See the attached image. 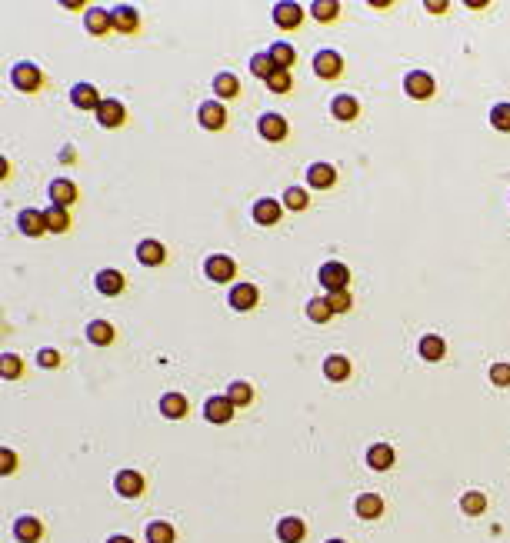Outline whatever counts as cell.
<instances>
[{
	"mask_svg": "<svg viewBox=\"0 0 510 543\" xmlns=\"http://www.w3.org/2000/svg\"><path fill=\"white\" fill-rule=\"evenodd\" d=\"M214 94H217L220 101H234V97L241 94V80H237V74L220 70V74L214 77Z\"/></svg>",
	"mask_w": 510,
	"mask_h": 543,
	"instance_id": "cell-24",
	"label": "cell"
},
{
	"mask_svg": "<svg viewBox=\"0 0 510 543\" xmlns=\"http://www.w3.org/2000/svg\"><path fill=\"white\" fill-rule=\"evenodd\" d=\"M257 300H260V290H257L254 283H237L234 290H230V307L234 310H254Z\"/></svg>",
	"mask_w": 510,
	"mask_h": 543,
	"instance_id": "cell-15",
	"label": "cell"
},
{
	"mask_svg": "<svg viewBox=\"0 0 510 543\" xmlns=\"http://www.w3.org/2000/svg\"><path fill=\"white\" fill-rule=\"evenodd\" d=\"M277 537H281V543H300V540L307 537L304 520H297V517H283L281 523H277Z\"/></svg>",
	"mask_w": 510,
	"mask_h": 543,
	"instance_id": "cell-25",
	"label": "cell"
},
{
	"mask_svg": "<svg viewBox=\"0 0 510 543\" xmlns=\"http://www.w3.org/2000/svg\"><path fill=\"white\" fill-rule=\"evenodd\" d=\"M394 460H397V454H394V447H390V443H374V447L367 450L370 470H390V467H394Z\"/></svg>",
	"mask_w": 510,
	"mask_h": 543,
	"instance_id": "cell-19",
	"label": "cell"
},
{
	"mask_svg": "<svg viewBox=\"0 0 510 543\" xmlns=\"http://www.w3.org/2000/svg\"><path fill=\"white\" fill-rule=\"evenodd\" d=\"M490 380L497 387H510V364H494L490 366Z\"/></svg>",
	"mask_w": 510,
	"mask_h": 543,
	"instance_id": "cell-45",
	"label": "cell"
},
{
	"mask_svg": "<svg viewBox=\"0 0 510 543\" xmlns=\"http://www.w3.org/2000/svg\"><path fill=\"white\" fill-rule=\"evenodd\" d=\"M51 203H57V207H70V203H77V184L67 177H57L51 180Z\"/></svg>",
	"mask_w": 510,
	"mask_h": 543,
	"instance_id": "cell-18",
	"label": "cell"
},
{
	"mask_svg": "<svg viewBox=\"0 0 510 543\" xmlns=\"http://www.w3.org/2000/svg\"><path fill=\"white\" fill-rule=\"evenodd\" d=\"M404 90H407V97H414V101H431L434 97V77L423 74V70H410L404 77Z\"/></svg>",
	"mask_w": 510,
	"mask_h": 543,
	"instance_id": "cell-5",
	"label": "cell"
},
{
	"mask_svg": "<svg viewBox=\"0 0 510 543\" xmlns=\"http://www.w3.org/2000/svg\"><path fill=\"white\" fill-rule=\"evenodd\" d=\"M84 24H87V30L94 34V37H103L110 27H114V20H110V11H101V7H90L87 17H84Z\"/></svg>",
	"mask_w": 510,
	"mask_h": 543,
	"instance_id": "cell-28",
	"label": "cell"
},
{
	"mask_svg": "<svg viewBox=\"0 0 510 543\" xmlns=\"http://www.w3.org/2000/svg\"><path fill=\"white\" fill-rule=\"evenodd\" d=\"M70 101H74L77 110H101V90L94 87V84H77L74 90H70Z\"/></svg>",
	"mask_w": 510,
	"mask_h": 543,
	"instance_id": "cell-10",
	"label": "cell"
},
{
	"mask_svg": "<svg viewBox=\"0 0 510 543\" xmlns=\"http://www.w3.org/2000/svg\"><path fill=\"white\" fill-rule=\"evenodd\" d=\"M13 537L20 543H37L44 537V523L37 517H20L17 520V527H13Z\"/></svg>",
	"mask_w": 510,
	"mask_h": 543,
	"instance_id": "cell-23",
	"label": "cell"
},
{
	"mask_svg": "<svg viewBox=\"0 0 510 543\" xmlns=\"http://www.w3.org/2000/svg\"><path fill=\"white\" fill-rule=\"evenodd\" d=\"M87 340L94 343V347H110V343H114V327H110L107 320H94L87 327Z\"/></svg>",
	"mask_w": 510,
	"mask_h": 543,
	"instance_id": "cell-32",
	"label": "cell"
},
{
	"mask_svg": "<svg viewBox=\"0 0 510 543\" xmlns=\"http://www.w3.org/2000/svg\"><path fill=\"white\" fill-rule=\"evenodd\" d=\"M327 300H331V310H333V314H347V310L354 307V300H350V293H347V290L327 293Z\"/></svg>",
	"mask_w": 510,
	"mask_h": 543,
	"instance_id": "cell-44",
	"label": "cell"
},
{
	"mask_svg": "<svg viewBox=\"0 0 510 543\" xmlns=\"http://www.w3.org/2000/svg\"><path fill=\"white\" fill-rule=\"evenodd\" d=\"M17 224H20V230H24L27 237H40V234H47V220H44L40 210H24V214L17 217Z\"/></svg>",
	"mask_w": 510,
	"mask_h": 543,
	"instance_id": "cell-29",
	"label": "cell"
},
{
	"mask_svg": "<svg viewBox=\"0 0 510 543\" xmlns=\"http://www.w3.org/2000/svg\"><path fill=\"white\" fill-rule=\"evenodd\" d=\"M227 397L234 407H250L254 404V387H250L247 380H234L227 387Z\"/></svg>",
	"mask_w": 510,
	"mask_h": 543,
	"instance_id": "cell-33",
	"label": "cell"
},
{
	"mask_svg": "<svg viewBox=\"0 0 510 543\" xmlns=\"http://www.w3.org/2000/svg\"><path fill=\"white\" fill-rule=\"evenodd\" d=\"M324 377L333 380V383H340V380L350 377V360L344 354H331L324 360Z\"/></svg>",
	"mask_w": 510,
	"mask_h": 543,
	"instance_id": "cell-27",
	"label": "cell"
},
{
	"mask_svg": "<svg viewBox=\"0 0 510 543\" xmlns=\"http://www.w3.org/2000/svg\"><path fill=\"white\" fill-rule=\"evenodd\" d=\"M270 60H274V67L277 70H291L293 63H297V51H293L291 44H270Z\"/></svg>",
	"mask_w": 510,
	"mask_h": 543,
	"instance_id": "cell-31",
	"label": "cell"
},
{
	"mask_svg": "<svg viewBox=\"0 0 510 543\" xmlns=\"http://www.w3.org/2000/svg\"><path fill=\"white\" fill-rule=\"evenodd\" d=\"M0 460H4V470H0V473H4V477H11L13 470H17V456H13V450H7V447H4V450H0Z\"/></svg>",
	"mask_w": 510,
	"mask_h": 543,
	"instance_id": "cell-47",
	"label": "cell"
},
{
	"mask_svg": "<svg viewBox=\"0 0 510 543\" xmlns=\"http://www.w3.org/2000/svg\"><path fill=\"white\" fill-rule=\"evenodd\" d=\"M274 70H277V67L270 60V53H254V57H250V74L254 77H264V80H267Z\"/></svg>",
	"mask_w": 510,
	"mask_h": 543,
	"instance_id": "cell-41",
	"label": "cell"
},
{
	"mask_svg": "<svg viewBox=\"0 0 510 543\" xmlns=\"http://www.w3.org/2000/svg\"><path fill=\"white\" fill-rule=\"evenodd\" d=\"M137 260H141L144 267H160V264L167 260L164 243H157V241H141V243H137Z\"/></svg>",
	"mask_w": 510,
	"mask_h": 543,
	"instance_id": "cell-22",
	"label": "cell"
},
{
	"mask_svg": "<svg viewBox=\"0 0 510 543\" xmlns=\"http://www.w3.org/2000/svg\"><path fill=\"white\" fill-rule=\"evenodd\" d=\"M110 20H114V30H120V34H137V27H141V13L134 11V7H114L110 11Z\"/></svg>",
	"mask_w": 510,
	"mask_h": 543,
	"instance_id": "cell-17",
	"label": "cell"
},
{
	"mask_svg": "<svg viewBox=\"0 0 510 543\" xmlns=\"http://www.w3.org/2000/svg\"><path fill=\"white\" fill-rule=\"evenodd\" d=\"M20 370H24V364H20V357H17V354H4V357H0V373H4V380H17V377H20Z\"/></svg>",
	"mask_w": 510,
	"mask_h": 543,
	"instance_id": "cell-42",
	"label": "cell"
},
{
	"mask_svg": "<svg viewBox=\"0 0 510 543\" xmlns=\"http://www.w3.org/2000/svg\"><path fill=\"white\" fill-rule=\"evenodd\" d=\"M234 410H237V407L230 404V397H210L204 404V417H207V423H230V420H234Z\"/></svg>",
	"mask_w": 510,
	"mask_h": 543,
	"instance_id": "cell-11",
	"label": "cell"
},
{
	"mask_svg": "<svg viewBox=\"0 0 510 543\" xmlns=\"http://www.w3.org/2000/svg\"><path fill=\"white\" fill-rule=\"evenodd\" d=\"M44 220H47V230H51V234H67V230H70V214H67L64 207H57V203H51V207L44 210Z\"/></svg>",
	"mask_w": 510,
	"mask_h": 543,
	"instance_id": "cell-30",
	"label": "cell"
},
{
	"mask_svg": "<svg viewBox=\"0 0 510 543\" xmlns=\"http://www.w3.org/2000/svg\"><path fill=\"white\" fill-rule=\"evenodd\" d=\"M94 283H97V290H101L103 297H117V293H124V283H127V280H124L120 270H101Z\"/></svg>",
	"mask_w": 510,
	"mask_h": 543,
	"instance_id": "cell-21",
	"label": "cell"
},
{
	"mask_svg": "<svg viewBox=\"0 0 510 543\" xmlns=\"http://www.w3.org/2000/svg\"><path fill=\"white\" fill-rule=\"evenodd\" d=\"M310 13L317 17L320 24H331V20H337V17H340V4H337V0H314Z\"/></svg>",
	"mask_w": 510,
	"mask_h": 543,
	"instance_id": "cell-37",
	"label": "cell"
},
{
	"mask_svg": "<svg viewBox=\"0 0 510 543\" xmlns=\"http://www.w3.org/2000/svg\"><path fill=\"white\" fill-rule=\"evenodd\" d=\"M327 543H344V540H327Z\"/></svg>",
	"mask_w": 510,
	"mask_h": 543,
	"instance_id": "cell-50",
	"label": "cell"
},
{
	"mask_svg": "<svg viewBox=\"0 0 510 543\" xmlns=\"http://www.w3.org/2000/svg\"><path fill=\"white\" fill-rule=\"evenodd\" d=\"M37 364L47 366V370H57V366H60V354H57V350H40V354H37Z\"/></svg>",
	"mask_w": 510,
	"mask_h": 543,
	"instance_id": "cell-46",
	"label": "cell"
},
{
	"mask_svg": "<svg viewBox=\"0 0 510 543\" xmlns=\"http://www.w3.org/2000/svg\"><path fill=\"white\" fill-rule=\"evenodd\" d=\"M307 317H310L314 324H327V320L333 317L331 300H327V297H314V300H307Z\"/></svg>",
	"mask_w": 510,
	"mask_h": 543,
	"instance_id": "cell-36",
	"label": "cell"
},
{
	"mask_svg": "<svg viewBox=\"0 0 510 543\" xmlns=\"http://www.w3.org/2000/svg\"><path fill=\"white\" fill-rule=\"evenodd\" d=\"M207 277L214 280V283H230V280L237 277V264H234V257L227 253H214V257H207Z\"/></svg>",
	"mask_w": 510,
	"mask_h": 543,
	"instance_id": "cell-3",
	"label": "cell"
},
{
	"mask_svg": "<svg viewBox=\"0 0 510 543\" xmlns=\"http://www.w3.org/2000/svg\"><path fill=\"white\" fill-rule=\"evenodd\" d=\"M257 130H260V137L264 140L281 143V140H287V134H291V124H287V117L283 114H264L260 120H257Z\"/></svg>",
	"mask_w": 510,
	"mask_h": 543,
	"instance_id": "cell-4",
	"label": "cell"
},
{
	"mask_svg": "<svg viewBox=\"0 0 510 543\" xmlns=\"http://www.w3.org/2000/svg\"><path fill=\"white\" fill-rule=\"evenodd\" d=\"M281 214H283V203L274 200V197H260V200L254 203V220L260 227H274V224L281 220Z\"/></svg>",
	"mask_w": 510,
	"mask_h": 543,
	"instance_id": "cell-12",
	"label": "cell"
},
{
	"mask_svg": "<svg viewBox=\"0 0 510 543\" xmlns=\"http://www.w3.org/2000/svg\"><path fill=\"white\" fill-rule=\"evenodd\" d=\"M317 283L327 293H340V290H347V283H350V270H347L340 260H327V264L317 270Z\"/></svg>",
	"mask_w": 510,
	"mask_h": 543,
	"instance_id": "cell-1",
	"label": "cell"
},
{
	"mask_svg": "<svg viewBox=\"0 0 510 543\" xmlns=\"http://www.w3.org/2000/svg\"><path fill=\"white\" fill-rule=\"evenodd\" d=\"M107 543H134V540H130V537H110Z\"/></svg>",
	"mask_w": 510,
	"mask_h": 543,
	"instance_id": "cell-49",
	"label": "cell"
},
{
	"mask_svg": "<svg viewBox=\"0 0 510 543\" xmlns=\"http://www.w3.org/2000/svg\"><path fill=\"white\" fill-rule=\"evenodd\" d=\"M354 510H357L360 520H377L383 513V500L377 497V493H360L357 504H354Z\"/></svg>",
	"mask_w": 510,
	"mask_h": 543,
	"instance_id": "cell-26",
	"label": "cell"
},
{
	"mask_svg": "<svg viewBox=\"0 0 510 543\" xmlns=\"http://www.w3.org/2000/svg\"><path fill=\"white\" fill-rule=\"evenodd\" d=\"M114 490L120 493V497H127V500H137L144 493V477L137 470H120L114 477Z\"/></svg>",
	"mask_w": 510,
	"mask_h": 543,
	"instance_id": "cell-9",
	"label": "cell"
},
{
	"mask_svg": "<svg viewBox=\"0 0 510 543\" xmlns=\"http://www.w3.org/2000/svg\"><path fill=\"white\" fill-rule=\"evenodd\" d=\"M307 203H310V197H307L304 187H287L283 190V207H291V210H307Z\"/></svg>",
	"mask_w": 510,
	"mask_h": 543,
	"instance_id": "cell-40",
	"label": "cell"
},
{
	"mask_svg": "<svg viewBox=\"0 0 510 543\" xmlns=\"http://www.w3.org/2000/svg\"><path fill=\"white\" fill-rule=\"evenodd\" d=\"M97 120H101V127L114 130V127L127 124V107H124L120 101H114V97H103L101 110H97Z\"/></svg>",
	"mask_w": 510,
	"mask_h": 543,
	"instance_id": "cell-8",
	"label": "cell"
},
{
	"mask_svg": "<svg viewBox=\"0 0 510 543\" xmlns=\"http://www.w3.org/2000/svg\"><path fill=\"white\" fill-rule=\"evenodd\" d=\"M490 127H494V130L510 134V103H497V107L490 110Z\"/></svg>",
	"mask_w": 510,
	"mask_h": 543,
	"instance_id": "cell-43",
	"label": "cell"
},
{
	"mask_svg": "<svg viewBox=\"0 0 510 543\" xmlns=\"http://www.w3.org/2000/svg\"><path fill=\"white\" fill-rule=\"evenodd\" d=\"M331 114L337 117V120H344V124H350V120H357L360 114V103L357 97H347V94H337L331 103Z\"/></svg>",
	"mask_w": 510,
	"mask_h": 543,
	"instance_id": "cell-20",
	"label": "cell"
},
{
	"mask_svg": "<svg viewBox=\"0 0 510 543\" xmlns=\"http://www.w3.org/2000/svg\"><path fill=\"white\" fill-rule=\"evenodd\" d=\"M427 11H434V13H444V11H447V4H440V0H431V4H427Z\"/></svg>",
	"mask_w": 510,
	"mask_h": 543,
	"instance_id": "cell-48",
	"label": "cell"
},
{
	"mask_svg": "<svg viewBox=\"0 0 510 543\" xmlns=\"http://www.w3.org/2000/svg\"><path fill=\"white\" fill-rule=\"evenodd\" d=\"M197 120L204 130H224L227 124V110H224V103L220 101H204L200 103V110H197Z\"/></svg>",
	"mask_w": 510,
	"mask_h": 543,
	"instance_id": "cell-7",
	"label": "cell"
},
{
	"mask_svg": "<svg viewBox=\"0 0 510 543\" xmlns=\"http://www.w3.org/2000/svg\"><path fill=\"white\" fill-rule=\"evenodd\" d=\"M267 87L274 90V94H291L293 90V74L291 70H274V74L267 77Z\"/></svg>",
	"mask_w": 510,
	"mask_h": 543,
	"instance_id": "cell-39",
	"label": "cell"
},
{
	"mask_svg": "<svg viewBox=\"0 0 510 543\" xmlns=\"http://www.w3.org/2000/svg\"><path fill=\"white\" fill-rule=\"evenodd\" d=\"M444 354H447L444 337H437V333H427V337L421 340V357H423V360H444Z\"/></svg>",
	"mask_w": 510,
	"mask_h": 543,
	"instance_id": "cell-34",
	"label": "cell"
},
{
	"mask_svg": "<svg viewBox=\"0 0 510 543\" xmlns=\"http://www.w3.org/2000/svg\"><path fill=\"white\" fill-rule=\"evenodd\" d=\"M460 510H464L467 517H480V513L487 510V497L484 493H477V490L464 493V497H460Z\"/></svg>",
	"mask_w": 510,
	"mask_h": 543,
	"instance_id": "cell-38",
	"label": "cell"
},
{
	"mask_svg": "<svg viewBox=\"0 0 510 543\" xmlns=\"http://www.w3.org/2000/svg\"><path fill=\"white\" fill-rule=\"evenodd\" d=\"M307 184L314 190H331L337 184V170L331 164H310L307 167Z\"/></svg>",
	"mask_w": 510,
	"mask_h": 543,
	"instance_id": "cell-16",
	"label": "cell"
},
{
	"mask_svg": "<svg viewBox=\"0 0 510 543\" xmlns=\"http://www.w3.org/2000/svg\"><path fill=\"white\" fill-rule=\"evenodd\" d=\"M187 410H191V404H187V397L177 390H170L160 397V414H164L167 420H184L187 417Z\"/></svg>",
	"mask_w": 510,
	"mask_h": 543,
	"instance_id": "cell-13",
	"label": "cell"
},
{
	"mask_svg": "<svg viewBox=\"0 0 510 543\" xmlns=\"http://www.w3.org/2000/svg\"><path fill=\"white\" fill-rule=\"evenodd\" d=\"M274 20H277V27H283V30H293V27H300V20H304V11H300V4L281 0V4L274 7Z\"/></svg>",
	"mask_w": 510,
	"mask_h": 543,
	"instance_id": "cell-14",
	"label": "cell"
},
{
	"mask_svg": "<svg viewBox=\"0 0 510 543\" xmlns=\"http://www.w3.org/2000/svg\"><path fill=\"white\" fill-rule=\"evenodd\" d=\"M314 70H317V77H324V80H337V77L344 74V57L337 51H320L317 57H314Z\"/></svg>",
	"mask_w": 510,
	"mask_h": 543,
	"instance_id": "cell-6",
	"label": "cell"
},
{
	"mask_svg": "<svg viewBox=\"0 0 510 543\" xmlns=\"http://www.w3.org/2000/svg\"><path fill=\"white\" fill-rule=\"evenodd\" d=\"M11 80L17 90H24V94H37L40 87H44V70H40L37 63H17L11 70Z\"/></svg>",
	"mask_w": 510,
	"mask_h": 543,
	"instance_id": "cell-2",
	"label": "cell"
},
{
	"mask_svg": "<svg viewBox=\"0 0 510 543\" xmlns=\"http://www.w3.org/2000/svg\"><path fill=\"white\" fill-rule=\"evenodd\" d=\"M174 540H177V533H174L170 523H164V520L147 523V543H174Z\"/></svg>",
	"mask_w": 510,
	"mask_h": 543,
	"instance_id": "cell-35",
	"label": "cell"
}]
</instances>
